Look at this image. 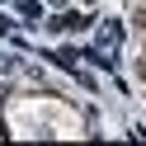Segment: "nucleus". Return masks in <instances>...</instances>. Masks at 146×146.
Returning a JSON list of instances; mask_svg holds the SVG:
<instances>
[{"label":"nucleus","instance_id":"nucleus-3","mask_svg":"<svg viewBox=\"0 0 146 146\" xmlns=\"http://www.w3.org/2000/svg\"><path fill=\"white\" fill-rule=\"evenodd\" d=\"M19 14H24V19H38V14H42V0H19Z\"/></svg>","mask_w":146,"mask_h":146},{"label":"nucleus","instance_id":"nucleus-4","mask_svg":"<svg viewBox=\"0 0 146 146\" xmlns=\"http://www.w3.org/2000/svg\"><path fill=\"white\" fill-rule=\"evenodd\" d=\"M19 66H24V61H14V57H0V76H14Z\"/></svg>","mask_w":146,"mask_h":146},{"label":"nucleus","instance_id":"nucleus-1","mask_svg":"<svg viewBox=\"0 0 146 146\" xmlns=\"http://www.w3.org/2000/svg\"><path fill=\"white\" fill-rule=\"evenodd\" d=\"M47 29L52 33H76V29H90V19L85 14H57V19H47Z\"/></svg>","mask_w":146,"mask_h":146},{"label":"nucleus","instance_id":"nucleus-2","mask_svg":"<svg viewBox=\"0 0 146 146\" xmlns=\"http://www.w3.org/2000/svg\"><path fill=\"white\" fill-rule=\"evenodd\" d=\"M99 38H104V47H118V42H123V24L104 19V24H99Z\"/></svg>","mask_w":146,"mask_h":146},{"label":"nucleus","instance_id":"nucleus-5","mask_svg":"<svg viewBox=\"0 0 146 146\" xmlns=\"http://www.w3.org/2000/svg\"><path fill=\"white\" fill-rule=\"evenodd\" d=\"M10 33H14V29H10V19H0V38H10Z\"/></svg>","mask_w":146,"mask_h":146}]
</instances>
